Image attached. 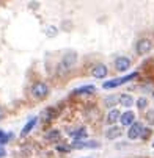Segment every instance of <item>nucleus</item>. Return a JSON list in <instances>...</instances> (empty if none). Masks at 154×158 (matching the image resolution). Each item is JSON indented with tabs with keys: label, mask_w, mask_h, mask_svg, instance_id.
Instances as JSON below:
<instances>
[{
	"label": "nucleus",
	"mask_w": 154,
	"mask_h": 158,
	"mask_svg": "<svg viewBox=\"0 0 154 158\" xmlns=\"http://www.w3.org/2000/svg\"><path fill=\"white\" fill-rule=\"evenodd\" d=\"M30 93H32V96H33L35 99L42 100V99H46V97L49 96V86H47L46 83H42V81H36V83L32 86Z\"/></svg>",
	"instance_id": "1"
},
{
	"label": "nucleus",
	"mask_w": 154,
	"mask_h": 158,
	"mask_svg": "<svg viewBox=\"0 0 154 158\" xmlns=\"http://www.w3.org/2000/svg\"><path fill=\"white\" fill-rule=\"evenodd\" d=\"M137 75H139L137 72H132V74H129V75H126V77H121V78H115V80H110V81H105V83H104V89H112V88L121 86V85H124V83L130 81L132 78H135Z\"/></svg>",
	"instance_id": "2"
},
{
	"label": "nucleus",
	"mask_w": 154,
	"mask_h": 158,
	"mask_svg": "<svg viewBox=\"0 0 154 158\" xmlns=\"http://www.w3.org/2000/svg\"><path fill=\"white\" fill-rule=\"evenodd\" d=\"M142 131H143V124L142 122H134L127 130V136H129V139H137L142 135Z\"/></svg>",
	"instance_id": "3"
},
{
	"label": "nucleus",
	"mask_w": 154,
	"mask_h": 158,
	"mask_svg": "<svg viewBox=\"0 0 154 158\" xmlns=\"http://www.w3.org/2000/svg\"><path fill=\"white\" fill-rule=\"evenodd\" d=\"M151 47H152V42L148 38H143V39H140L137 42V53L139 55H145V53H148L151 50Z\"/></svg>",
	"instance_id": "4"
},
{
	"label": "nucleus",
	"mask_w": 154,
	"mask_h": 158,
	"mask_svg": "<svg viewBox=\"0 0 154 158\" xmlns=\"http://www.w3.org/2000/svg\"><path fill=\"white\" fill-rule=\"evenodd\" d=\"M129 66H130V60L126 58V56H118V58L115 60V67H117V71H120V72L127 71Z\"/></svg>",
	"instance_id": "5"
},
{
	"label": "nucleus",
	"mask_w": 154,
	"mask_h": 158,
	"mask_svg": "<svg viewBox=\"0 0 154 158\" xmlns=\"http://www.w3.org/2000/svg\"><path fill=\"white\" fill-rule=\"evenodd\" d=\"M91 74H93V77H95V78H104V77L108 74L107 66H104V64H96V66L93 67Z\"/></svg>",
	"instance_id": "6"
},
{
	"label": "nucleus",
	"mask_w": 154,
	"mask_h": 158,
	"mask_svg": "<svg viewBox=\"0 0 154 158\" xmlns=\"http://www.w3.org/2000/svg\"><path fill=\"white\" fill-rule=\"evenodd\" d=\"M134 121H135V114L132 111H126V113H123V114H120V122L123 125H132Z\"/></svg>",
	"instance_id": "7"
},
{
	"label": "nucleus",
	"mask_w": 154,
	"mask_h": 158,
	"mask_svg": "<svg viewBox=\"0 0 154 158\" xmlns=\"http://www.w3.org/2000/svg\"><path fill=\"white\" fill-rule=\"evenodd\" d=\"M76 60H77V55L73 53V52H69V53H66V55L63 56L61 64L66 67V69H71V67L74 66V63H76Z\"/></svg>",
	"instance_id": "8"
},
{
	"label": "nucleus",
	"mask_w": 154,
	"mask_h": 158,
	"mask_svg": "<svg viewBox=\"0 0 154 158\" xmlns=\"http://www.w3.org/2000/svg\"><path fill=\"white\" fill-rule=\"evenodd\" d=\"M55 118H57V110H54V108H46V110H42V113H41V119L44 122H49V121H52Z\"/></svg>",
	"instance_id": "9"
},
{
	"label": "nucleus",
	"mask_w": 154,
	"mask_h": 158,
	"mask_svg": "<svg viewBox=\"0 0 154 158\" xmlns=\"http://www.w3.org/2000/svg\"><path fill=\"white\" fill-rule=\"evenodd\" d=\"M95 91H96V88H95L93 85H86V86H82V88L74 89L73 94H76V96H80V94H91V93H95Z\"/></svg>",
	"instance_id": "10"
},
{
	"label": "nucleus",
	"mask_w": 154,
	"mask_h": 158,
	"mask_svg": "<svg viewBox=\"0 0 154 158\" xmlns=\"http://www.w3.org/2000/svg\"><path fill=\"white\" fill-rule=\"evenodd\" d=\"M99 144L96 141H91V143H82V141H74L71 144V149H85V147H98Z\"/></svg>",
	"instance_id": "11"
},
{
	"label": "nucleus",
	"mask_w": 154,
	"mask_h": 158,
	"mask_svg": "<svg viewBox=\"0 0 154 158\" xmlns=\"http://www.w3.org/2000/svg\"><path fill=\"white\" fill-rule=\"evenodd\" d=\"M123 133V130L120 128V127H110L108 130H107V133H105V136L108 138V139H115V138H118L120 136V135Z\"/></svg>",
	"instance_id": "12"
},
{
	"label": "nucleus",
	"mask_w": 154,
	"mask_h": 158,
	"mask_svg": "<svg viewBox=\"0 0 154 158\" xmlns=\"http://www.w3.org/2000/svg\"><path fill=\"white\" fill-rule=\"evenodd\" d=\"M36 121H38L36 118H32V119H30V121H29V122L24 125V128H22V131H20V135H22V136H25V135H29V133L32 131V128L36 125Z\"/></svg>",
	"instance_id": "13"
},
{
	"label": "nucleus",
	"mask_w": 154,
	"mask_h": 158,
	"mask_svg": "<svg viewBox=\"0 0 154 158\" xmlns=\"http://www.w3.org/2000/svg\"><path fill=\"white\" fill-rule=\"evenodd\" d=\"M120 103L123 105V106H126V108H129L132 103H134V99H132V96H127V94H123V96H120Z\"/></svg>",
	"instance_id": "14"
},
{
	"label": "nucleus",
	"mask_w": 154,
	"mask_h": 158,
	"mask_svg": "<svg viewBox=\"0 0 154 158\" xmlns=\"http://www.w3.org/2000/svg\"><path fill=\"white\" fill-rule=\"evenodd\" d=\"M118 119H120V111H118L117 108L108 113V116H107V122H108V124H115Z\"/></svg>",
	"instance_id": "15"
},
{
	"label": "nucleus",
	"mask_w": 154,
	"mask_h": 158,
	"mask_svg": "<svg viewBox=\"0 0 154 158\" xmlns=\"http://www.w3.org/2000/svg\"><path fill=\"white\" fill-rule=\"evenodd\" d=\"M46 139H47V141H52V143L60 141V131H58V130H51V131L46 135Z\"/></svg>",
	"instance_id": "16"
},
{
	"label": "nucleus",
	"mask_w": 154,
	"mask_h": 158,
	"mask_svg": "<svg viewBox=\"0 0 154 158\" xmlns=\"http://www.w3.org/2000/svg\"><path fill=\"white\" fill-rule=\"evenodd\" d=\"M71 135L77 138L76 141H79V138H85L86 136V131H85V128H79L77 131H71Z\"/></svg>",
	"instance_id": "17"
},
{
	"label": "nucleus",
	"mask_w": 154,
	"mask_h": 158,
	"mask_svg": "<svg viewBox=\"0 0 154 158\" xmlns=\"http://www.w3.org/2000/svg\"><path fill=\"white\" fill-rule=\"evenodd\" d=\"M11 138V135H7L5 131H2V130H0V146H3L8 139Z\"/></svg>",
	"instance_id": "18"
},
{
	"label": "nucleus",
	"mask_w": 154,
	"mask_h": 158,
	"mask_svg": "<svg viewBox=\"0 0 154 158\" xmlns=\"http://www.w3.org/2000/svg\"><path fill=\"white\" fill-rule=\"evenodd\" d=\"M118 102V99L115 97V96H112V97H107L105 100H104V103H105V106H113L115 103Z\"/></svg>",
	"instance_id": "19"
},
{
	"label": "nucleus",
	"mask_w": 154,
	"mask_h": 158,
	"mask_svg": "<svg viewBox=\"0 0 154 158\" xmlns=\"http://www.w3.org/2000/svg\"><path fill=\"white\" fill-rule=\"evenodd\" d=\"M146 105H148V100H146L145 97H140V99L137 100V106H139V110H145Z\"/></svg>",
	"instance_id": "20"
},
{
	"label": "nucleus",
	"mask_w": 154,
	"mask_h": 158,
	"mask_svg": "<svg viewBox=\"0 0 154 158\" xmlns=\"http://www.w3.org/2000/svg\"><path fill=\"white\" fill-rule=\"evenodd\" d=\"M146 122H148V124H154V111H152V110H149V111L146 113Z\"/></svg>",
	"instance_id": "21"
},
{
	"label": "nucleus",
	"mask_w": 154,
	"mask_h": 158,
	"mask_svg": "<svg viewBox=\"0 0 154 158\" xmlns=\"http://www.w3.org/2000/svg\"><path fill=\"white\" fill-rule=\"evenodd\" d=\"M46 35L47 36H55L57 35V28L55 27H47L46 28Z\"/></svg>",
	"instance_id": "22"
},
{
	"label": "nucleus",
	"mask_w": 154,
	"mask_h": 158,
	"mask_svg": "<svg viewBox=\"0 0 154 158\" xmlns=\"http://www.w3.org/2000/svg\"><path fill=\"white\" fill-rule=\"evenodd\" d=\"M57 150H60V152H69L71 146H57Z\"/></svg>",
	"instance_id": "23"
},
{
	"label": "nucleus",
	"mask_w": 154,
	"mask_h": 158,
	"mask_svg": "<svg viewBox=\"0 0 154 158\" xmlns=\"http://www.w3.org/2000/svg\"><path fill=\"white\" fill-rule=\"evenodd\" d=\"M5 155H7V152H5V149H3L2 146H0V158H3Z\"/></svg>",
	"instance_id": "24"
},
{
	"label": "nucleus",
	"mask_w": 154,
	"mask_h": 158,
	"mask_svg": "<svg viewBox=\"0 0 154 158\" xmlns=\"http://www.w3.org/2000/svg\"><path fill=\"white\" fill-rule=\"evenodd\" d=\"M3 114H5V113H3V108H2V106H0V121H2V119H3Z\"/></svg>",
	"instance_id": "25"
},
{
	"label": "nucleus",
	"mask_w": 154,
	"mask_h": 158,
	"mask_svg": "<svg viewBox=\"0 0 154 158\" xmlns=\"http://www.w3.org/2000/svg\"><path fill=\"white\" fill-rule=\"evenodd\" d=\"M152 147H154V144H152Z\"/></svg>",
	"instance_id": "26"
}]
</instances>
